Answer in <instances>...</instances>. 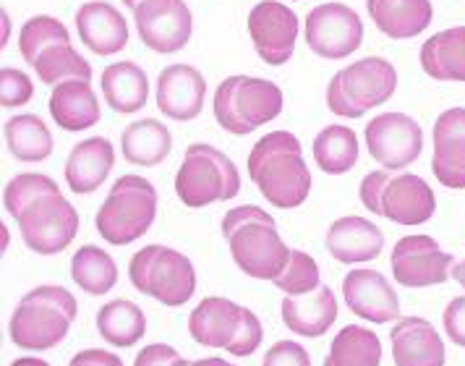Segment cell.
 <instances>
[{
	"mask_svg": "<svg viewBox=\"0 0 465 366\" xmlns=\"http://www.w3.org/2000/svg\"><path fill=\"white\" fill-rule=\"evenodd\" d=\"M5 213L19 223L24 243L43 257L61 254L79 233V213L45 173H19L3 192Z\"/></svg>",
	"mask_w": 465,
	"mask_h": 366,
	"instance_id": "1",
	"label": "cell"
},
{
	"mask_svg": "<svg viewBox=\"0 0 465 366\" xmlns=\"http://www.w3.org/2000/svg\"><path fill=\"white\" fill-rule=\"evenodd\" d=\"M249 175L277 210H296L312 192V171L291 131L264 134L249 152Z\"/></svg>",
	"mask_w": 465,
	"mask_h": 366,
	"instance_id": "2",
	"label": "cell"
},
{
	"mask_svg": "<svg viewBox=\"0 0 465 366\" xmlns=\"http://www.w3.org/2000/svg\"><path fill=\"white\" fill-rule=\"evenodd\" d=\"M223 236L238 270L256 281H275L291 262V249L277 233L275 217L254 204L232 207L223 217Z\"/></svg>",
	"mask_w": 465,
	"mask_h": 366,
	"instance_id": "3",
	"label": "cell"
},
{
	"mask_svg": "<svg viewBox=\"0 0 465 366\" xmlns=\"http://www.w3.org/2000/svg\"><path fill=\"white\" fill-rule=\"evenodd\" d=\"M76 314L79 303L61 285L32 288L11 314V343L22 351H50L64 343Z\"/></svg>",
	"mask_w": 465,
	"mask_h": 366,
	"instance_id": "4",
	"label": "cell"
},
{
	"mask_svg": "<svg viewBox=\"0 0 465 366\" xmlns=\"http://www.w3.org/2000/svg\"><path fill=\"white\" fill-rule=\"evenodd\" d=\"M19 50L43 84H61L65 79H92V65L71 45L65 24L53 16H32L24 24Z\"/></svg>",
	"mask_w": 465,
	"mask_h": 366,
	"instance_id": "5",
	"label": "cell"
},
{
	"mask_svg": "<svg viewBox=\"0 0 465 366\" xmlns=\"http://www.w3.org/2000/svg\"><path fill=\"white\" fill-rule=\"evenodd\" d=\"M191 338L204 348H223L231 356H252L264 330L252 309L223 296H207L189 314Z\"/></svg>",
	"mask_w": 465,
	"mask_h": 366,
	"instance_id": "6",
	"label": "cell"
},
{
	"mask_svg": "<svg viewBox=\"0 0 465 366\" xmlns=\"http://www.w3.org/2000/svg\"><path fill=\"white\" fill-rule=\"evenodd\" d=\"M157 217V192L142 175H121L103 207L97 210V233L113 246H126L142 238L154 225Z\"/></svg>",
	"mask_w": 465,
	"mask_h": 366,
	"instance_id": "7",
	"label": "cell"
},
{
	"mask_svg": "<svg viewBox=\"0 0 465 366\" xmlns=\"http://www.w3.org/2000/svg\"><path fill=\"white\" fill-rule=\"evenodd\" d=\"M282 113V92L270 79L228 76L214 92V118L235 136L254 134Z\"/></svg>",
	"mask_w": 465,
	"mask_h": 366,
	"instance_id": "8",
	"label": "cell"
},
{
	"mask_svg": "<svg viewBox=\"0 0 465 366\" xmlns=\"http://www.w3.org/2000/svg\"><path fill=\"white\" fill-rule=\"evenodd\" d=\"M241 192L238 168L225 152L212 144H191L175 173V194L191 207H207L214 202H231Z\"/></svg>",
	"mask_w": 465,
	"mask_h": 366,
	"instance_id": "9",
	"label": "cell"
},
{
	"mask_svg": "<svg viewBox=\"0 0 465 366\" xmlns=\"http://www.w3.org/2000/svg\"><path fill=\"white\" fill-rule=\"evenodd\" d=\"M398 89V71L387 58H361L338 71L327 86V108L340 118H361L384 105Z\"/></svg>",
	"mask_w": 465,
	"mask_h": 366,
	"instance_id": "10",
	"label": "cell"
},
{
	"mask_svg": "<svg viewBox=\"0 0 465 366\" xmlns=\"http://www.w3.org/2000/svg\"><path fill=\"white\" fill-rule=\"evenodd\" d=\"M128 278L139 293L163 306H183L196 291V270L191 259L175 249L152 243L128 262Z\"/></svg>",
	"mask_w": 465,
	"mask_h": 366,
	"instance_id": "11",
	"label": "cell"
},
{
	"mask_svg": "<svg viewBox=\"0 0 465 366\" xmlns=\"http://www.w3.org/2000/svg\"><path fill=\"white\" fill-rule=\"evenodd\" d=\"M366 150L384 171H402L421 157L423 131L405 113H381L363 131Z\"/></svg>",
	"mask_w": 465,
	"mask_h": 366,
	"instance_id": "12",
	"label": "cell"
},
{
	"mask_svg": "<svg viewBox=\"0 0 465 366\" xmlns=\"http://www.w3.org/2000/svg\"><path fill=\"white\" fill-rule=\"evenodd\" d=\"M363 43V22L345 3H322L306 16V45L319 58L340 61Z\"/></svg>",
	"mask_w": 465,
	"mask_h": 366,
	"instance_id": "13",
	"label": "cell"
},
{
	"mask_svg": "<svg viewBox=\"0 0 465 366\" xmlns=\"http://www.w3.org/2000/svg\"><path fill=\"white\" fill-rule=\"evenodd\" d=\"M136 32L149 50L173 55L183 50L193 32V16L186 0H144L136 11Z\"/></svg>",
	"mask_w": 465,
	"mask_h": 366,
	"instance_id": "14",
	"label": "cell"
},
{
	"mask_svg": "<svg viewBox=\"0 0 465 366\" xmlns=\"http://www.w3.org/2000/svg\"><path fill=\"white\" fill-rule=\"evenodd\" d=\"M298 16L277 0H259L249 14V37L267 65H285L293 58Z\"/></svg>",
	"mask_w": 465,
	"mask_h": 366,
	"instance_id": "15",
	"label": "cell"
},
{
	"mask_svg": "<svg viewBox=\"0 0 465 366\" xmlns=\"http://www.w3.org/2000/svg\"><path fill=\"white\" fill-rule=\"evenodd\" d=\"M390 264L395 281L405 288H431L447 281L455 259L431 236H405L395 243Z\"/></svg>",
	"mask_w": 465,
	"mask_h": 366,
	"instance_id": "16",
	"label": "cell"
},
{
	"mask_svg": "<svg viewBox=\"0 0 465 366\" xmlns=\"http://www.w3.org/2000/svg\"><path fill=\"white\" fill-rule=\"evenodd\" d=\"M342 296L348 309L366 322L384 324L401 317V299L395 288L377 270L369 267L351 270L342 281Z\"/></svg>",
	"mask_w": 465,
	"mask_h": 366,
	"instance_id": "17",
	"label": "cell"
},
{
	"mask_svg": "<svg viewBox=\"0 0 465 366\" xmlns=\"http://www.w3.org/2000/svg\"><path fill=\"white\" fill-rule=\"evenodd\" d=\"M207 97V79L189 64H173L157 76V108L173 121H193Z\"/></svg>",
	"mask_w": 465,
	"mask_h": 366,
	"instance_id": "18",
	"label": "cell"
},
{
	"mask_svg": "<svg viewBox=\"0 0 465 366\" xmlns=\"http://www.w3.org/2000/svg\"><path fill=\"white\" fill-rule=\"evenodd\" d=\"M437 210V196L421 175L402 173L387 178L380 194V215L398 225H423Z\"/></svg>",
	"mask_w": 465,
	"mask_h": 366,
	"instance_id": "19",
	"label": "cell"
},
{
	"mask_svg": "<svg viewBox=\"0 0 465 366\" xmlns=\"http://www.w3.org/2000/svg\"><path fill=\"white\" fill-rule=\"evenodd\" d=\"M431 171L444 189H465V108H450L434 124Z\"/></svg>",
	"mask_w": 465,
	"mask_h": 366,
	"instance_id": "20",
	"label": "cell"
},
{
	"mask_svg": "<svg viewBox=\"0 0 465 366\" xmlns=\"http://www.w3.org/2000/svg\"><path fill=\"white\" fill-rule=\"evenodd\" d=\"M76 32L82 43L100 58L115 55L128 45L126 19L105 0H92L76 11Z\"/></svg>",
	"mask_w": 465,
	"mask_h": 366,
	"instance_id": "21",
	"label": "cell"
},
{
	"mask_svg": "<svg viewBox=\"0 0 465 366\" xmlns=\"http://www.w3.org/2000/svg\"><path fill=\"white\" fill-rule=\"evenodd\" d=\"M395 366H444V343L434 324L405 317L390 330Z\"/></svg>",
	"mask_w": 465,
	"mask_h": 366,
	"instance_id": "22",
	"label": "cell"
},
{
	"mask_svg": "<svg viewBox=\"0 0 465 366\" xmlns=\"http://www.w3.org/2000/svg\"><path fill=\"white\" fill-rule=\"evenodd\" d=\"M115 165L113 142L105 136H92L79 142L65 160V183L74 194H92L107 181Z\"/></svg>",
	"mask_w": 465,
	"mask_h": 366,
	"instance_id": "23",
	"label": "cell"
},
{
	"mask_svg": "<svg viewBox=\"0 0 465 366\" xmlns=\"http://www.w3.org/2000/svg\"><path fill=\"white\" fill-rule=\"evenodd\" d=\"M282 322L301 338H322L338 320V299L332 288L319 285L306 296H285L280 303Z\"/></svg>",
	"mask_w": 465,
	"mask_h": 366,
	"instance_id": "24",
	"label": "cell"
},
{
	"mask_svg": "<svg viewBox=\"0 0 465 366\" xmlns=\"http://www.w3.org/2000/svg\"><path fill=\"white\" fill-rule=\"evenodd\" d=\"M384 249L381 231L363 217L348 215L335 220L327 231V252L342 264H361L377 259Z\"/></svg>",
	"mask_w": 465,
	"mask_h": 366,
	"instance_id": "25",
	"label": "cell"
},
{
	"mask_svg": "<svg viewBox=\"0 0 465 366\" xmlns=\"http://www.w3.org/2000/svg\"><path fill=\"white\" fill-rule=\"evenodd\" d=\"M50 115L64 131H86L100 124L103 110L94 89L84 79H65L50 94Z\"/></svg>",
	"mask_w": 465,
	"mask_h": 366,
	"instance_id": "26",
	"label": "cell"
},
{
	"mask_svg": "<svg viewBox=\"0 0 465 366\" xmlns=\"http://www.w3.org/2000/svg\"><path fill=\"white\" fill-rule=\"evenodd\" d=\"M366 11L390 40H411L434 19L431 0H366Z\"/></svg>",
	"mask_w": 465,
	"mask_h": 366,
	"instance_id": "27",
	"label": "cell"
},
{
	"mask_svg": "<svg viewBox=\"0 0 465 366\" xmlns=\"http://www.w3.org/2000/svg\"><path fill=\"white\" fill-rule=\"evenodd\" d=\"M421 68L437 82H465V26H450L421 47Z\"/></svg>",
	"mask_w": 465,
	"mask_h": 366,
	"instance_id": "28",
	"label": "cell"
},
{
	"mask_svg": "<svg viewBox=\"0 0 465 366\" xmlns=\"http://www.w3.org/2000/svg\"><path fill=\"white\" fill-rule=\"evenodd\" d=\"M103 94H105L107 105L115 113H136L147 105L149 100V79L144 68L131 61H118V64L107 65L103 71Z\"/></svg>",
	"mask_w": 465,
	"mask_h": 366,
	"instance_id": "29",
	"label": "cell"
},
{
	"mask_svg": "<svg viewBox=\"0 0 465 366\" xmlns=\"http://www.w3.org/2000/svg\"><path fill=\"white\" fill-rule=\"evenodd\" d=\"M121 150L128 163L142 165V168H154V165L165 163V157L173 150V136L163 121L142 118L124 129Z\"/></svg>",
	"mask_w": 465,
	"mask_h": 366,
	"instance_id": "30",
	"label": "cell"
},
{
	"mask_svg": "<svg viewBox=\"0 0 465 366\" xmlns=\"http://www.w3.org/2000/svg\"><path fill=\"white\" fill-rule=\"evenodd\" d=\"M3 136H5L8 152L19 163H43L53 154V144H55L47 124L40 115H32V113L8 118Z\"/></svg>",
	"mask_w": 465,
	"mask_h": 366,
	"instance_id": "31",
	"label": "cell"
},
{
	"mask_svg": "<svg viewBox=\"0 0 465 366\" xmlns=\"http://www.w3.org/2000/svg\"><path fill=\"white\" fill-rule=\"evenodd\" d=\"M97 330L115 348H131L139 343L147 332V317L142 312V306H136L128 299H115V302L105 303L97 312Z\"/></svg>",
	"mask_w": 465,
	"mask_h": 366,
	"instance_id": "32",
	"label": "cell"
},
{
	"mask_svg": "<svg viewBox=\"0 0 465 366\" xmlns=\"http://www.w3.org/2000/svg\"><path fill=\"white\" fill-rule=\"evenodd\" d=\"M314 163L327 175H342L359 163V136L348 126H327L314 139Z\"/></svg>",
	"mask_w": 465,
	"mask_h": 366,
	"instance_id": "33",
	"label": "cell"
},
{
	"mask_svg": "<svg viewBox=\"0 0 465 366\" xmlns=\"http://www.w3.org/2000/svg\"><path fill=\"white\" fill-rule=\"evenodd\" d=\"M327 361L332 366H380L381 343L377 332L361 324H345L330 345Z\"/></svg>",
	"mask_w": 465,
	"mask_h": 366,
	"instance_id": "34",
	"label": "cell"
},
{
	"mask_svg": "<svg viewBox=\"0 0 465 366\" xmlns=\"http://www.w3.org/2000/svg\"><path fill=\"white\" fill-rule=\"evenodd\" d=\"M71 278L89 296H105L118 282V267L105 249L82 246L71 259Z\"/></svg>",
	"mask_w": 465,
	"mask_h": 366,
	"instance_id": "35",
	"label": "cell"
},
{
	"mask_svg": "<svg viewBox=\"0 0 465 366\" xmlns=\"http://www.w3.org/2000/svg\"><path fill=\"white\" fill-rule=\"evenodd\" d=\"M275 288H280L285 296H306V293H314L322 278H319V264L314 262L312 254L306 252H291V262L288 267L282 270V275L275 278Z\"/></svg>",
	"mask_w": 465,
	"mask_h": 366,
	"instance_id": "36",
	"label": "cell"
},
{
	"mask_svg": "<svg viewBox=\"0 0 465 366\" xmlns=\"http://www.w3.org/2000/svg\"><path fill=\"white\" fill-rule=\"evenodd\" d=\"M35 97L32 79L19 68H3L0 71V105L3 108H19Z\"/></svg>",
	"mask_w": 465,
	"mask_h": 366,
	"instance_id": "37",
	"label": "cell"
},
{
	"mask_svg": "<svg viewBox=\"0 0 465 366\" xmlns=\"http://www.w3.org/2000/svg\"><path fill=\"white\" fill-rule=\"evenodd\" d=\"M262 366H312L309 351L296 341H277L267 353Z\"/></svg>",
	"mask_w": 465,
	"mask_h": 366,
	"instance_id": "38",
	"label": "cell"
},
{
	"mask_svg": "<svg viewBox=\"0 0 465 366\" xmlns=\"http://www.w3.org/2000/svg\"><path fill=\"white\" fill-rule=\"evenodd\" d=\"M442 322L447 338L455 345L465 348V296H458L447 303V309L442 312Z\"/></svg>",
	"mask_w": 465,
	"mask_h": 366,
	"instance_id": "39",
	"label": "cell"
},
{
	"mask_svg": "<svg viewBox=\"0 0 465 366\" xmlns=\"http://www.w3.org/2000/svg\"><path fill=\"white\" fill-rule=\"evenodd\" d=\"M181 359V353L168 343H152L134 359V366H173Z\"/></svg>",
	"mask_w": 465,
	"mask_h": 366,
	"instance_id": "40",
	"label": "cell"
},
{
	"mask_svg": "<svg viewBox=\"0 0 465 366\" xmlns=\"http://www.w3.org/2000/svg\"><path fill=\"white\" fill-rule=\"evenodd\" d=\"M387 178H390L387 171H374V173H369V175L361 181V186H359L361 202H363V207H366L369 213H374V215H380V194Z\"/></svg>",
	"mask_w": 465,
	"mask_h": 366,
	"instance_id": "41",
	"label": "cell"
},
{
	"mask_svg": "<svg viewBox=\"0 0 465 366\" xmlns=\"http://www.w3.org/2000/svg\"><path fill=\"white\" fill-rule=\"evenodd\" d=\"M68 366H124V361H121V356L110 353V351L86 348V351H79Z\"/></svg>",
	"mask_w": 465,
	"mask_h": 366,
	"instance_id": "42",
	"label": "cell"
},
{
	"mask_svg": "<svg viewBox=\"0 0 465 366\" xmlns=\"http://www.w3.org/2000/svg\"><path fill=\"white\" fill-rule=\"evenodd\" d=\"M173 366H238V364H231V361H225V359H199V361H186L183 356L175 361Z\"/></svg>",
	"mask_w": 465,
	"mask_h": 366,
	"instance_id": "43",
	"label": "cell"
},
{
	"mask_svg": "<svg viewBox=\"0 0 465 366\" xmlns=\"http://www.w3.org/2000/svg\"><path fill=\"white\" fill-rule=\"evenodd\" d=\"M11 366H50L45 359H37V356H24V359H16Z\"/></svg>",
	"mask_w": 465,
	"mask_h": 366,
	"instance_id": "44",
	"label": "cell"
},
{
	"mask_svg": "<svg viewBox=\"0 0 465 366\" xmlns=\"http://www.w3.org/2000/svg\"><path fill=\"white\" fill-rule=\"evenodd\" d=\"M450 275L465 288V259L463 262H458V264H452V272H450Z\"/></svg>",
	"mask_w": 465,
	"mask_h": 366,
	"instance_id": "45",
	"label": "cell"
},
{
	"mask_svg": "<svg viewBox=\"0 0 465 366\" xmlns=\"http://www.w3.org/2000/svg\"><path fill=\"white\" fill-rule=\"evenodd\" d=\"M142 3H144V0H124V5H126V8H131V11H136Z\"/></svg>",
	"mask_w": 465,
	"mask_h": 366,
	"instance_id": "46",
	"label": "cell"
},
{
	"mask_svg": "<svg viewBox=\"0 0 465 366\" xmlns=\"http://www.w3.org/2000/svg\"><path fill=\"white\" fill-rule=\"evenodd\" d=\"M322 366H332V364H330V361H327V359H324V364H322Z\"/></svg>",
	"mask_w": 465,
	"mask_h": 366,
	"instance_id": "47",
	"label": "cell"
}]
</instances>
